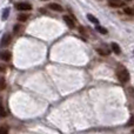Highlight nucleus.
<instances>
[{"instance_id": "nucleus-12", "label": "nucleus", "mask_w": 134, "mask_h": 134, "mask_svg": "<svg viewBox=\"0 0 134 134\" xmlns=\"http://www.w3.org/2000/svg\"><path fill=\"white\" fill-rule=\"evenodd\" d=\"M97 31L100 33H102V34H107V33H108V31H107L106 28L102 27V26H99V25H97Z\"/></svg>"}, {"instance_id": "nucleus-6", "label": "nucleus", "mask_w": 134, "mask_h": 134, "mask_svg": "<svg viewBox=\"0 0 134 134\" xmlns=\"http://www.w3.org/2000/svg\"><path fill=\"white\" fill-rule=\"evenodd\" d=\"M108 5L111 7H113V8H119V7L124 6V2L121 1V0H111V1L108 2Z\"/></svg>"}, {"instance_id": "nucleus-17", "label": "nucleus", "mask_w": 134, "mask_h": 134, "mask_svg": "<svg viewBox=\"0 0 134 134\" xmlns=\"http://www.w3.org/2000/svg\"><path fill=\"white\" fill-rule=\"evenodd\" d=\"M5 87H6V80L4 78H0V91L4 90Z\"/></svg>"}, {"instance_id": "nucleus-14", "label": "nucleus", "mask_w": 134, "mask_h": 134, "mask_svg": "<svg viewBox=\"0 0 134 134\" xmlns=\"http://www.w3.org/2000/svg\"><path fill=\"white\" fill-rule=\"evenodd\" d=\"M8 14H9V8H5L4 12H2V16H1L2 20H6L8 18Z\"/></svg>"}, {"instance_id": "nucleus-11", "label": "nucleus", "mask_w": 134, "mask_h": 134, "mask_svg": "<svg viewBox=\"0 0 134 134\" xmlns=\"http://www.w3.org/2000/svg\"><path fill=\"white\" fill-rule=\"evenodd\" d=\"M28 14H19L18 15V20L19 21H21V23H24V21H26V20H28Z\"/></svg>"}, {"instance_id": "nucleus-7", "label": "nucleus", "mask_w": 134, "mask_h": 134, "mask_svg": "<svg viewBox=\"0 0 134 134\" xmlns=\"http://www.w3.org/2000/svg\"><path fill=\"white\" fill-rule=\"evenodd\" d=\"M48 7L52 9V11H55V12H63L64 11V7L59 4H55V2H52V4L48 5Z\"/></svg>"}, {"instance_id": "nucleus-8", "label": "nucleus", "mask_w": 134, "mask_h": 134, "mask_svg": "<svg viewBox=\"0 0 134 134\" xmlns=\"http://www.w3.org/2000/svg\"><path fill=\"white\" fill-rule=\"evenodd\" d=\"M111 48H112V51H113L115 54H120L121 53L120 46H119L116 42H112V44H111Z\"/></svg>"}, {"instance_id": "nucleus-20", "label": "nucleus", "mask_w": 134, "mask_h": 134, "mask_svg": "<svg viewBox=\"0 0 134 134\" xmlns=\"http://www.w3.org/2000/svg\"><path fill=\"white\" fill-rule=\"evenodd\" d=\"M134 125V116H132L130 120V122H128V126H133Z\"/></svg>"}, {"instance_id": "nucleus-5", "label": "nucleus", "mask_w": 134, "mask_h": 134, "mask_svg": "<svg viewBox=\"0 0 134 134\" xmlns=\"http://www.w3.org/2000/svg\"><path fill=\"white\" fill-rule=\"evenodd\" d=\"M0 59L4 61H9L12 59V54L8 51H1L0 52Z\"/></svg>"}, {"instance_id": "nucleus-16", "label": "nucleus", "mask_w": 134, "mask_h": 134, "mask_svg": "<svg viewBox=\"0 0 134 134\" xmlns=\"http://www.w3.org/2000/svg\"><path fill=\"white\" fill-rule=\"evenodd\" d=\"M6 115H7V112L5 111L4 106H2V105L0 104V116H1V118H5Z\"/></svg>"}, {"instance_id": "nucleus-19", "label": "nucleus", "mask_w": 134, "mask_h": 134, "mask_svg": "<svg viewBox=\"0 0 134 134\" xmlns=\"http://www.w3.org/2000/svg\"><path fill=\"white\" fill-rule=\"evenodd\" d=\"M6 72V66L4 64H0V73H5Z\"/></svg>"}, {"instance_id": "nucleus-2", "label": "nucleus", "mask_w": 134, "mask_h": 134, "mask_svg": "<svg viewBox=\"0 0 134 134\" xmlns=\"http://www.w3.org/2000/svg\"><path fill=\"white\" fill-rule=\"evenodd\" d=\"M15 7L19 11H31L32 9V5L28 2H16Z\"/></svg>"}, {"instance_id": "nucleus-4", "label": "nucleus", "mask_w": 134, "mask_h": 134, "mask_svg": "<svg viewBox=\"0 0 134 134\" xmlns=\"http://www.w3.org/2000/svg\"><path fill=\"white\" fill-rule=\"evenodd\" d=\"M63 19H64V21H65L66 25L68 26L69 28H74V27H75V23H74L73 18H71L69 15H64Z\"/></svg>"}, {"instance_id": "nucleus-3", "label": "nucleus", "mask_w": 134, "mask_h": 134, "mask_svg": "<svg viewBox=\"0 0 134 134\" xmlns=\"http://www.w3.org/2000/svg\"><path fill=\"white\" fill-rule=\"evenodd\" d=\"M12 40V37L9 34H4L1 38V40H0V46L1 47H6L9 45V42H11Z\"/></svg>"}, {"instance_id": "nucleus-13", "label": "nucleus", "mask_w": 134, "mask_h": 134, "mask_svg": "<svg viewBox=\"0 0 134 134\" xmlns=\"http://www.w3.org/2000/svg\"><path fill=\"white\" fill-rule=\"evenodd\" d=\"M124 11H125V13L128 14V15H134V8H131V7H125V8H124Z\"/></svg>"}, {"instance_id": "nucleus-9", "label": "nucleus", "mask_w": 134, "mask_h": 134, "mask_svg": "<svg viewBox=\"0 0 134 134\" xmlns=\"http://www.w3.org/2000/svg\"><path fill=\"white\" fill-rule=\"evenodd\" d=\"M87 19L92 24H94V25H99V20H98V19L95 18L94 15H92V14H87Z\"/></svg>"}, {"instance_id": "nucleus-1", "label": "nucleus", "mask_w": 134, "mask_h": 134, "mask_svg": "<svg viewBox=\"0 0 134 134\" xmlns=\"http://www.w3.org/2000/svg\"><path fill=\"white\" fill-rule=\"evenodd\" d=\"M116 76L120 80V82L126 83L130 81V72L127 71L125 66H118L116 68Z\"/></svg>"}, {"instance_id": "nucleus-10", "label": "nucleus", "mask_w": 134, "mask_h": 134, "mask_svg": "<svg viewBox=\"0 0 134 134\" xmlns=\"http://www.w3.org/2000/svg\"><path fill=\"white\" fill-rule=\"evenodd\" d=\"M97 52L100 54V55H102V57H106V55H108V54H109L108 49H105V48H97Z\"/></svg>"}, {"instance_id": "nucleus-18", "label": "nucleus", "mask_w": 134, "mask_h": 134, "mask_svg": "<svg viewBox=\"0 0 134 134\" xmlns=\"http://www.w3.org/2000/svg\"><path fill=\"white\" fill-rule=\"evenodd\" d=\"M0 134H8V130H7V127L1 126V127H0Z\"/></svg>"}, {"instance_id": "nucleus-22", "label": "nucleus", "mask_w": 134, "mask_h": 134, "mask_svg": "<svg viewBox=\"0 0 134 134\" xmlns=\"http://www.w3.org/2000/svg\"><path fill=\"white\" fill-rule=\"evenodd\" d=\"M42 1H45V0H42Z\"/></svg>"}, {"instance_id": "nucleus-15", "label": "nucleus", "mask_w": 134, "mask_h": 134, "mask_svg": "<svg viewBox=\"0 0 134 134\" xmlns=\"http://www.w3.org/2000/svg\"><path fill=\"white\" fill-rule=\"evenodd\" d=\"M21 31H23V26H21V25H15V26H14V28H13V32L14 33L19 34Z\"/></svg>"}, {"instance_id": "nucleus-21", "label": "nucleus", "mask_w": 134, "mask_h": 134, "mask_svg": "<svg viewBox=\"0 0 134 134\" xmlns=\"http://www.w3.org/2000/svg\"><path fill=\"white\" fill-rule=\"evenodd\" d=\"M131 134H134V130L132 131V132H131Z\"/></svg>"}, {"instance_id": "nucleus-23", "label": "nucleus", "mask_w": 134, "mask_h": 134, "mask_svg": "<svg viewBox=\"0 0 134 134\" xmlns=\"http://www.w3.org/2000/svg\"><path fill=\"white\" fill-rule=\"evenodd\" d=\"M109 1H111V0H109Z\"/></svg>"}]
</instances>
